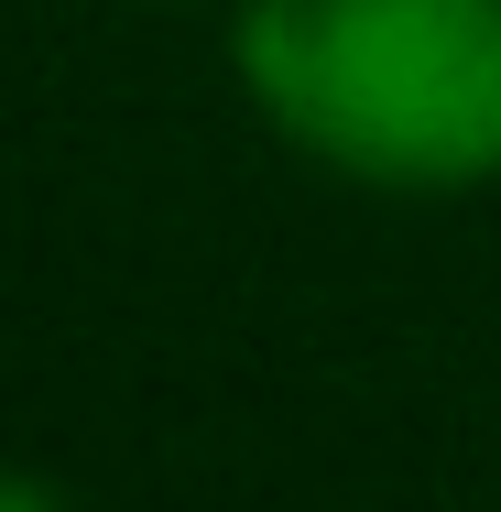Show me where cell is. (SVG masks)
<instances>
[{
  "label": "cell",
  "mask_w": 501,
  "mask_h": 512,
  "mask_svg": "<svg viewBox=\"0 0 501 512\" xmlns=\"http://www.w3.org/2000/svg\"><path fill=\"white\" fill-rule=\"evenodd\" d=\"M0 512H66V502H55L33 469H0Z\"/></svg>",
  "instance_id": "2"
},
{
  "label": "cell",
  "mask_w": 501,
  "mask_h": 512,
  "mask_svg": "<svg viewBox=\"0 0 501 512\" xmlns=\"http://www.w3.org/2000/svg\"><path fill=\"white\" fill-rule=\"evenodd\" d=\"M240 88L262 120L360 186L501 175V0H251Z\"/></svg>",
  "instance_id": "1"
}]
</instances>
